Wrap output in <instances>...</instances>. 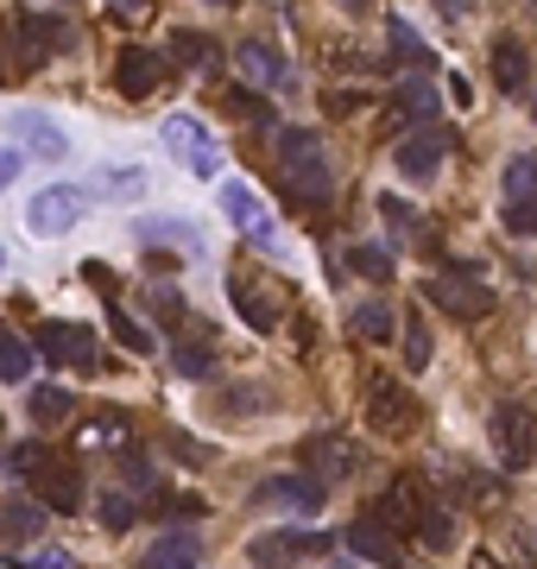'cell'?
<instances>
[{
	"label": "cell",
	"instance_id": "cell-1",
	"mask_svg": "<svg viewBox=\"0 0 537 569\" xmlns=\"http://www.w3.org/2000/svg\"><path fill=\"white\" fill-rule=\"evenodd\" d=\"M279 158H284V190L298 209H329L335 203V171L323 158V140L310 127H291L279 133Z\"/></svg>",
	"mask_w": 537,
	"mask_h": 569
},
{
	"label": "cell",
	"instance_id": "cell-2",
	"mask_svg": "<svg viewBox=\"0 0 537 569\" xmlns=\"http://www.w3.org/2000/svg\"><path fill=\"white\" fill-rule=\"evenodd\" d=\"M486 443H493V456H500L506 475H525V468L537 462V417H532V405H518V399L493 405V412H486Z\"/></svg>",
	"mask_w": 537,
	"mask_h": 569
},
{
	"label": "cell",
	"instance_id": "cell-3",
	"mask_svg": "<svg viewBox=\"0 0 537 569\" xmlns=\"http://www.w3.org/2000/svg\"><path fill=\"white\" fill-rule=\"evenodd\" d=\"M500 222L518 241H537V153H518L500 178Z\"/></svg>",
	"mask_w": 537,
	"mask_h": 569
},
{
	"label": "cell",
	"instance_id": "cell-4",
	"mask_svg": "<svg viewBox=\"0 0 537 569\" xmlns=\"http://www.w3.org/2000/svg\"><path fill=\"white\" fill-rule=\"evenodd\" d=\"M32 355H45L52 367H96L102 342H96V323H38L32 330Z\"/></svg>",
	"mask_w": 537,
	"mask_h": 569
},
{
	"label": "cell",
	"instance_id": "cell-5",
	"mask_svg": "<svg viewBox=\"0 0 537 569\" xmlns=\"http://www.w3.org/2000/svg\"><path fill=\"white\" fill-rule=\"evenodd\" d=\"M323 550H335L329 532H298V525H279V532H259V538L247 544V564H254V569H291L298 557H323Z\"/></svg>",
	"mask_w": 537,
	"mask_h": 569
},
{
	"label": "cell",
	"instance_id": "cell-6",
	"mask_svg": "<svg viewBox=\"0 0 537 569\" xmlns=\"http://www.w3.org/2000/svg\"><path fill=\"white\" fill-rule=\"evenodd\" d=\"M367 424H373L380 437H411V431L424 424V412H417V399H411L392 373H380V380H367Z\"/></svg>",
	"mask_w": 537,
	"mask_h": 569
},
{
	"label": "cell",
	"instance_id": "cell-7",
	"mask_svg": "<svg viewBox=\"0 0 537 569\" xmlns=\"http://www.w3.org/2000/svg\"><path fill=\"white\" fill-rule=\"evenodd\" d=\"M165 153L183 158V171H197V178H215V165H222V146H215V133L197 114H171L165 121Z\"/></svg>",
	"mask_w": 537,
	"mask_h": 569
},
{
	"label": "cell",
	"instance_id": "cell-8",
	"mask_svg": "<svg viewBox=\"0 0 537 569\" xmlns=\"http://www.w3.org/2000/svg\"><path fill=\"white\" fill-rule=\"evenodd\" d=\"M424 298H430L436 311H449L456 323H481L493 311V291L481 279H468V272H436V279H424Z\"/></svg>",
	"mask_w": 537,
	"mask_h": 569
},
{
	"label": "cell",
	"instance_id": "cell-9",
	"mask_svg": "<svg viewBox=\"0 0 537 569\" xmlns=\"http://www.w3.org/2000/svg\"><path fill=\"white\" fill-rule=\"evenodd\" d=\"M443 158H449V133L436 127V121H424L417 133H405L399 146H392V171L411 183H430L436 171H443Z\"/></svg>",
	"mask_w": 537,
	"mask_h": 569
},
{
	"label": "cell",
	"instance_id": "cell-10",
	"mask_svg": "<svg viewBox=\"0 0 537 569\" xmlns=\"http://www.w3.org/2000/svg\"><path fill=\"white\" fill-rule=\"evenodd\" d=\"M82 209H89V190H77V183H45L26 203V228L32 234H70L82 222Z\"/></svg>",
	"mask_w": 537,
	"mask_h": 569
},
{
	"label": "cell",
	"instance_id": "cell-11",
	"mask_svg": "<svg viewBox=\"0 0 537 569\" xmlns=\"http://www.w3.org/2000/svg\"><path fill=\"white\" fill-rule=\"evenodd\" d=\"M222 215H228L234 228L247 234V241H259V247H279V222H272V209H266V197H259L254 183H222Z\"/></svg>",
	"mask_w": 537,
	"mask_h": 569
},
{
	"label": "cell",
	"instance_id": "cell-12",
	"mask_svg": "<svg viewBox=\"0 0 537 569\" xmlns=\"http://www.w3.org/2000/svg\"><path fill=\"white\" fill-rule=\"evenodd\" d=\"M32 488H38V500L52 506V513H82V468L70 462V456H38L32 462Z\"/></svg>",
	"mask_w": 537,
	"mask_h": 569
},
{
	"label": "cell",
	"instance_id": "cell-13",
	"mask_svg": "<svg viewBox=\"0 0 537 569\" xmlns=\"http://www.w3.org/2000/svg\"><path fill=\"white\" fill-rule=\"evenodd\" d=\"M234 64H240V77H247V89H298V70L284 64V52L272 45V38H247L240 52H234Z\"/></svg>",
	"mask_w": 537,
	"mask_h": 569
},
{
	"label": "cell",
	"instance_id": "cell-14",
	"mask_svg": "<svg viewBox=\"0 0 537 569\" xmlns=\"http://www.w3.org/2000/svg\"><path fill=\"white\" fill-rule=\"evenodd\" d=\"M228 304L247 316V330H254V336H272V330L284 323V304L254 279V272H228Z\"/></svg>",
	"mask_w": 537,
	"mask_h": 569
},
{
	"label": "cell",
	"instance_id": "cell-15",
	"mask_svg": "<svg viewBox=\"0 0 537 569\" xmlns=\"http://www.w3.org/2000/svg\"><path fill=\"white\" fill-rule=\"evenodd\" d=\"M323 500L329 488L323 481H310V475H272V481H259L254 488V506H284V513H323Z\"/></svg>",
	"mask_w": 537,
	"mask_h": 569
},
{
	"label": "cell",
	"instance_id": "cell-16",
	"mask_svg": "<svg viewBox=\"0 0 537 569\" xmlns=\"http://www.w3.org/2000/svg\"><path fill=\"white\" fill-rule=\"evenodd\" d=\"M114 89L127 96V102H146L165 89V57L146 52V45H127V52L114 57Z\"/></svg>",
	"mask_w": 537,
	"mask_h": 569
},
{
	"label": "cell",
	"instance_id": "cell-17",
	"mask_svg": "<svg viewBox=\"0 0 537 569\" xmlns=\"http://www.w3.org/2000/svg\"><path fill=\"white\" fill-rule=\"evenodd\" d=\"M342 544H348V557H360V564L399 569V538H392L385 525H373V518H355V525L342 532Z\"/></svg>",
	"mask_w": 537,
	"mask_h": 569
},
{
	"label": "cell",
	"instance_id": "cell-18",
	"mask_svg": "<svg viewBox=\"0 0 537 569\" xmlns=\"http://www.w3.org/2000/svg\"><path fill=\"white\" fill-rule=\"evenodd\" d=\"M417 506H424V493L411 488V481H399V488H385L380 500H373V525H385L392 538H405V532H417Z\"/></svg>",
	"mask_w": 537,
	"mask_h": 569
},
{
	"label": "cell",
	"instance_id": "cell-19",
	"mask_svg": "<svg viewBox=\"0 0 537 569\" xmlns=\"http://www.w3.org/2000/svg\"><path fill=\"white\" fill-rule=\"evenodd\" d=\"M304 462L323 468L329 481H342V475H355V468H360V449L348 437H335V431H316V437L304 443Z\"/></svg>",
	"mask_w": 537,
	"mask_h": 569
},
{
	"label": "cell",
	"instance_id": "cell-20",
	"mask_svg": "<svg viewBox=\"0 0 537 569\" xmlns=\"http://www.w3.org/2000/svg\"><path fill=\"white\" fill-rule=\"evenodd\" d=\"M203 564V538L197 532H171V538L146 544V557H139V569H197Z\"/></svg>",
	"mask_w": 537,
	"mask_h": 569
},
{
	"label": "cell",
	"instance_id": "cell-21",
	"mask_svg": "<svg viewBox=\"0 0 537 569\" xmlns=\"http://www.w3.org/2000/svg\"><path fill=\"white\" fill-rule=\"evenodd\" d=\"M133 234H139V247H183V254H203V247H209L183 215H153V222H139Z\"/></svg>",
	"mask_w": 537,
	"mask_h": 569
},
{
	"label": "cell",
	"instance_id": "cell-22",
	"mask_svg": "<svg viewBox=\"0 0 537 569\" xmlns=\"http://www.w3.org/2000/svg\"><path fill=\"white\" fill-rule=\"evenodd\" d=\"M493 82H500V96H518V89L532 82V57H525L518 38H500V45H493Z\"/></svg>",
	"mask_w": 537,
	"mask_h": 569
},
{
	"label": "cell",
	"instance_id": "cell-23",
	"mask_svg": "<svg viewBox=\"0 0 537 569\" xmlns=\"http://www.w3.org/2000/svg\"><path fill=\"white\" fill-rule=\"evenodd\" d=\"M13 127H20V140H26V146H32L38 158H70V140H64V133H57L52 121H45V114H20Z\"/></svg>",
	"mask_w": 537,
	"mask_h": 569
},
{
	"label": "cell",
	"instance_id": "cell-24",
	"mask_svg": "<svg viewBox=\"0 0 537 569\" xmlns=\"http://www.w3.org/2000/svg\"><path fill=\"white\" fill-rule=\"evenodd\" d=\"M32 380V342L0 330V387H26Z\"/></svg>",
	"mask_w": 537,
	"mask_h": 569
},
{
	"label": "cell",
	"instance_id": "cell-25",
	"mask_svg": "<svg viewBox=\"0 0 537 569\" xmlns=\"http://www.w3.org/2000/svg\"><path fill=\"white\" fill-rule=\"evenodd\" d=\"M171 57H178L183 70H215V64H222V45L203 38V32H171Z\"/></svg>",
	"mask_w": 537,
	"mask_h": 569
},
{
	"label": "cell",
	"instance_id": "cell-26",
	"mask_svg": "<svg viewBox=\"0 0 537 569\" xmlns=\"http://www.w3.org/2000/svg\"><path fill=\"white\" fill-rule=\"evenodd\" d=\"M108 336L121 342L127 355H153V348H158V336H153V330H139V323H133V316L121 311L114 298H108Z\"/></svg>",
	"mask_w": 537,
	"mask_h": 569
},
{
	"label": "cell",
	"instance_id": "cell-27",
	"mask_svg": "<svg viewBox=\"0 0 537 569\" xmlns=\"http://www.w3.org/2000/svg\"><path fill=\"white\" fill-rule=\"evenodd\" d=\"M385 52H392V57H405V64H417V70H430V64H436V52H430V45H424V38H417L411 26H405V20H385Z\"/></svg>",
	"mask_w": 537,
	"mask_h": 569
},
{
	"label": "cell",
	"instance_id": "cell-28",
	"mask_svg": "<svg viewBox=\"0 0 537 569\" xmlns=\"http://www.w3.org/2000/svg\"><path fill=\"white\" fill-rule=\"evenodd\" d=\"M355 336L360 342H392V336H399V316L385 311L380 298H367V304L355 311Z\"/></svg>",
	"mask_w": 537,
	"mask_h": 569
},
{
	"label": "cell",
	"instance_id": "cell-29",
	"mask_svg": "<svg viewBox=\"0 0 537 569\" xmlns=\"http://www.w3.org/2000/svg\"><path fill=\"white\" fill-rule=\"evenodd\" d=\"M26 412L38 417V424H64V417L77 412V399H70V392H64V387H32Z\"/></svg>",
	"mask_w": 537,
	"mask_h": 569
},
{
	"label": "cell",
	"instance_id": "cell-30",
	"mask_svg": "<svg viewBox=\"0 0 537 569\" xmlns=\"http://www.w3.org/2000/svg\"><path fill=\"white\" fill-rule=\"evenodd\" d=\"M392 114H411L417 127H424V121H436V89H430V82H405V89L392 96Z\"/></svg>",
	"mask_w": 537,
	"mask_h": 569
},
{
	"label": "cell",
	"instance_id": "cell-31",
	"mask_svg": "<svg viewBox=\"0 0 537 569\" xmlns=\"http://www.w3.org/2000/svg\"><path fill=\"white\" fill-rule=\"evenodd\" d=\"M127 437H133V431H127V417H114V412H108V417H89V424L77 431L82 449H108V443H127Z\"/></svg>",
	"mask_w": 537,
	"mask_h": 569
},
{
	"label": "cell",
	"instance_id": "cell-32",
	"mask_svg": "<svg viewBox=\"0 0 537 569\" xmlns=\"http://www.w3.org/2000/svg\"><path fill=\"white\" fill-rule=\"evenodd\" d=\"M417 538L430 544V550H449L456 544V518L443 513V506H417Z\"/></svg>",
	"mask_w": 537,
	"mask_h": 569
},
{
	"label": "cell",
	"instance_id": "cell-33",
	"mask_svg": "<svg viewBox=\"0 0 537 569\" xmlns=\"http://www.w3.org/2000/svg\"><path fill=\"white\" fill-rule=\"evenodd\" d=\"M0 525H7L13 538H32V532H45V506H32V500H7V506H0Z\"/></svg>",
	"mask_w": 537,
	"mask_h": 569
},
{
	"label": "cell",
	"instance_id": "cell-34",
	"mask_svg": "<svg viewBox=\"0 0 537 569\" xmlns=\"http://www.w3.org/2000/svg\"><path fill=\"white\" fill-rule=\"evenodd\" d=\"M380 222H385V228H392V234H405V241H411L424 215H417V203H405L399 190H385V197H380Z\"/></svg>",
	"mask_w": 537,
	"mask_h": 569
},
{
	"label": "cell",
	"instance_id": "cell-35",
	"mask_svg": "<svg viewBox=\"0 0 537 569\" xmlns=\"http://www.w3.org/2000/svg\"><path fill=\"white\" fill-rule=\"evenodd\" d=\"M430 323H417V316H411L405 323V373H424V367H430Z\"/></svg>",
	"mask_w": 537,
	"mask_h": 569
},
{
	"label": "cell",
	"instance_id": "cell-36",
	"mask_svg": "<svg viewBox=\"0 0 537 569\" xmlns=\"http://www.w3.org/2000/svg\"><path fill=\"white\" fill-rule=\"evenodd\" d=\"M228 108L240 114V127H272V108H266V96H259V89H234Z\"/></svg>",
	"mask_w": 537,
	"mask_h": 569
},
{
	"label": "cell",
	"instance_id": "cell-37",
	"mask_svg": "<svg viewBox=\"0 0 537 569\" xmlns=\"http://www.w3.org/2000/svg\"><path fill=\"white\" fill-rule=\"evenodd\" d=\"M348 266H355L360 279H392V272H399L385 247H348Z\"/></svg>",
	"mask_w": 537,
	"mask_h": 569
},
{
	"label": "cell",
	"instance_id": "cell-38",
	"mask_svg": "<svg viewBox=\"0 0 537 569\" xmlns=\"http://www.w3.org/2000/svg\"><path fill=\"white\" fill-rule=\"evenodd\" d=\"M96 513H102L108 532H133V518H139V513H133V500H127V493H102V506H96Z\"/></svg>",
	"mask_w": 537,
	"mask_h": 569
},
{
	"label": "cell",
	"instance_id": "cell-39",
	"mask_svg": "<svg viewBox=\"0 0 537 569\" xmlns=\"http://www.w3.org/2000/svg\"><path fill=\"white\" fill-rule=\"evenodd\" d=\"M178 373H183V380H209V373H215V355L183 342V348H178Z\"/></svg>",
	"mask_w": 537,
	"mask_h": 569
},
{
	"label": "cell",
	"instance_id": "cell-40",
	"mask_svg": "<svg viewBox=\"0 0 537 569\" xmlns=\"http://www.w3.org/2000/svg\"><path fill=\"white\" fill-rule=\"evenodd\" d=\"M38 456H45V443H13V449L0 456V468H7V475H32V462H38Z\"/></svg>",
	"mask_w": 537,
	"mask_h": 569
},
{
	"label": "cell",
	"instance_id": "cell-41",
	"mask_svg": "<svg viewBox=\"0 0 537 569\" xmlns=\"http://www.w3.org/2000/svg\"><path fill=\"white\" fill-rule=\"evenodd\" d=\"M121 475H127L133 493H153L158 488V475H153V462H146V456H127V462H121Z\"/></svg>",
	"mask_w": 537,
	"mask_h": 569
},
{
	"label": "cell",
	"instance_id": "cell-42",
	"mask_svg": "<svg viewBox=\"0 0 537 569\" xmlns=\"http://www.w3.org/2000/svg\"><path fill=\"white\" fill-rule=\"evenodd\" d=\"M158 513H165V518H203V493H171Z\"/></svg>",
	"mask_w": 537,
	"mask_h": 569
},
{
	"label": "cell",
	"instance_id": "cell-43",
	"mask_svg": "<svg viewBox=\"0 0 537 569\" xmlns=\"http://www.w3.org/2000/svg\"><path fill=\"white\" fill-rule=\"evenodd\" d=\"M153 311L165 316V323H183V298L178 291H153Z\"/></svg>",
	"mask_w": 537,
	"mask_h": 569
},
{
	"label": "cell",
	"instance_id": "cell-44",
	"mask_svg": "<svg viewBox=\"0 0 537 569\" xmlns=\"http://www.w3.org/2000/svg\"><path fill=\"white\" fill-rule=\"evenodd\" d=\"M82 279L96 284V291H102V298H114V272H108L102 259H89V266H82Z\"/></svg>",
	"mask_w": 537,
	"mask_h": 569
},
{
	"label": "cell",
	"instance_id": "cell-45",
	"mask_svg": "<svg viewBox=\"0 0 537 569\" xmlns=\"http://www.w3.org/2000/svg\"><path fill=\"white\" fill-rule=\"evenodd\" d=\"M32 569H77V557H70V550H38V557H32Z\"/></svg>",
	"mask_w": 537,
	"mask_h": 569
},
{
	"label": "cell",
	"instance_id": "cell-46",
	"mask_svg": "<svg viewBox=\"0 0 537 569\" xmlns=\"http://www.w3.org/2000/svg\"><path fill=\"white\" fill-rule=\"evenodd\" d=\"M443 20H474V0H430Z\"/></svg>",
	"mask_w": 537,
	"mask_h": 569
},
{
	"label": "cell",
	"instance_id": "cell-47",
	"mask_svg": "<svg viewBox=\"0 0 537 569\" xmlns=\"http://www.w3.org/2000/svg\"><path fill=\"white\" fill-rule=\"evenodd\" d=\"M108 7H114V20H146L153 0H108Z\"/></svg>",
	"mask_w": 537,
	"mask_h": 569
},
{
	"label": "cell",
	"instance_id": "cell-48",
	"mask_svg": "<svg viewBox=\"0 0 537 569\" xmlns=\"http://www.w3.org/2000/svg\"><path fill=\"white\" fill-rule=\"evenodd\" d=\"M323 108H329V114H355V108H360V96H342V89H335V96H329Z\"/></svg>",
	"mask_w": 537,
	"mask_h": 569
},
{
	"label": "cell",
	"instance_id": "cell-49",
	"mask_svg": "<svg viewBox=\"0 0 537 569\" xmlns=\"http://www.w3.org/2000/svg\"><path fill=\"white\" fill-rule=\"evenodd\" d=\"M13 178H20V153H0V190H7Z\"/></svg>",
	"mask_w": 537,
	"mask_h": 569
},
{
	"label": "cell",
	"instance_id": "cell-50",
	"mask_svg": "<svg viewBox=\"0 0 537 569\" xmlns=\"http://www.w3.org/2000/svg\"><path fill=\"white\" fill-rule=\"evenodd\" d=\"M474 569H500V564H493V557H474Z\"/></svg>",
	"mask_w": 537,
	"mask_h": 569
},
{
	"label": "cell",
	"instance_id": "cell-51",
	"mask_svg": "<svg viewBox=\"0 0 537 569\" xmlns=\"http://www.w3.org/2000/svg\"><path fill=\"white\" fill-rule=\"evenodd\" d=\"M0 569H20V564H13V557H0Z\"/></svg>",
	"mask_w": 537,
	"mask_h": 569
},
{
	"label": "cell",
	"instance_id": "cell-52",
	"mask_svg": "<svg viewBox=\"0 0 537 569\" xmlns=\"http://www.w3.org/2000/svg\"><path fill=\"white\" fill-rule=\"evenodd\" d=\"M209 7H234V0H209Z\"/></svg>",
	"mask_w": 537,
	"mask_h": 569
},
{
	"label": "cell",
	"instance_id": "cell-53",
	"mask_svg": "<svg viewBox=\"0 0 537 569\" xmlns=\"http://www.w3.org/2000/svg\"><path fill=\"white\" fill-rule=\"evenodd\" d=\"M532 114H537V89H532Z\"/></svg>",
	"mask_w": 537,
	"mask_h": 569
},
{
	"label": "cell",
	"instance_id": "cell-54",
	"mask_svg": "<svg viewBox=\"0 0 537 569\" xmlns=\"http://www.w3.org/2000/svg\"><path fill=\"white\" fill-rule=\"evenodd\" d=\"M329 569H355V564H329Z\"/></svg>",
	"mask_w": 537,
	"mask_h": 569
},
{
	"label": "cell",
	"instance_id": "cell-55",
	"mask_svg": "<svg viewBox=\"0 0 537 569\" xmlns=\"http://www.w3.org/2000/svg\"><path fill=\"white\" fill-rule=\"evenodd\" d=\"M348 7H367V0H348Z\"/></svg>",
	"mask_w": 537,
	"mask_h": 569
},
{
	"label": "cell",
	"instance_id": "cell-56",
	"mask_svg": "<svg viewBox=\"0 0 537 569\" xmlns=\"http://www.w3.org/2000/svg\"><path fill=\"white\" fill-rule=\"evenodd\" d=\"M0 266H7V254H0Z\"/></svg>",
	"mask_w": 537,
	"mask_h": 569
}]
</instances>
